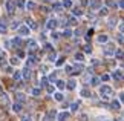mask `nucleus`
<instances>
[{"instance_id":"5701e85b","label":"nucleus","mask_w":124,"mask_h":121,"mask_svg":"<svg viewBox=\"0 0 124 121\" xmlns=\"http://www.w3.org/2000/svg\"><path fill=\"white\" fill-rule=\"evenodd\" d=\"M12 78L16 80V81H20L23 78V74H22V72H14V74H12Z\"/></svg>"},{"instance_id":"338daca9","label":"nucleus","mask_w":124,"mask_h":121,"mask_svg":"<svg viewBox=\"0 0 124 121\" xmlns=\"http://www.w3.org/2000/svg\"><path fill=\"white\" fill-rule=\"evenodd\" d=\"M43 2H45V3H51L52 0H43Z\"/></svg>"},{"instance_id":"ddd939ff","label":"nucleus","mask_w":124,"mask_h":121,"mask_svg":"<svg viewBox=\"0 0 124 121\" xmlns=\"http://www.w3.org/2000/svg\"><path fill=\"white\" fill-rule=\"evenodd\" d=\"M81 72H83V66L80 65V63H78V65H74V72H72V75H78V74H81Z\"/></svg>"},{"instance_id":"0eeeda50","label":"nucleus","mask_w":124,"mask_h":121,"mask_svg":"<svg viewBox=\"0 0 124 121\" xmlns=\"http://www.w3.org/2000/svg\"><path fill=\"white\" fill-rule=\"evenodd\" d=\"M104 55H106V57H112V55H115V48H113L112 45H109L106 49H104Z\"/></svg>"},{"instance_id":"6e6552de","label":"nucleus","mask_w":124,"mask_h":121,"mask_svg":"<svg viewBox=\"0 0 124 121\" xmlns=\"http://www.w3.org/2000/svg\"><path fill=\"white\" fill-rule=\"evenodd\" d=\"M89 5H90V8H92V9H98V11L103 8V6H101V2H100V0H90Z\"/></svg>"},{"instance_id":"c9c22d12","label":"nucleus","mask_w":124,"mask_h":121,"mask_svg":"<svg viewBox=\"0 0 124 121\" xmlns=\"http://www.w3.org/2000/svg\"><path fill=\"white\" fill-rule=\"evenodd\" d=\"M16 98H17L18 101H22V103H23V101H25V95L20 94V92H17V94H16Z\"/></svg>"},{"instance_id":"a211bd4d","label":"nucleus","mask_w":124,"mask_h":121,"mask_svg":"<svg viewBox=\"0 0 124 121\" xmlns=\"http://www.w3.org/2000/svg\"><path fill=\"white\" fill-rule=\"evenodd\" d=\"M80 95H81V97H84V98H89V97H90V90H89L87 88H84V89H81V92H80Z\"/></svg>"},{"instance_id":"864d4df0","label":"nucleus","mask_w":124,"mask_h":121,"mask_svg":"<svg viewBox=\"0 0 124 121\" xmlns=\"http://www.w3.org/2000/svg\"><path fill=\"white\" fill-rule=\"evenodd\" d=\"M46 90L49 92V94H54V90H55V89H54V86H47V88H46Z\"/></svg>"},{"instance_id":"4d7b16f0","label":"nucleus","mask_w":124,"mask_h":121,"mask_svg":"<svg viewBox=\"0 0 124 121\" xmlns=\"http://www.w3.org/2000/svg\"><path fill=\"white\" fill-rule=\"evenodd\" d=\"M52 37H54V38H58V37H60V34L54 31V32H52Z\"/></svg>"},{"instance_id":"4468645a","label":"nucleus","mask_w":124,"mask_h":121,"mask_svg":"<svg viewBox=\"0 0 124 121\" xmlns=\"http://www.w3.org/2000/svg\"><path fill=\"white\" fill-rule=\"evenodd\" d=\"M75 86H77V81H75L74 78H72V80H69L68 83H66V88H68L69 90H74V89H75Z\"/></svg>"},{"instance_id":"58836bf2","label":"nucleus","mask_w":124,"mask_h":121,"mask_svg":"<svg viewBox=\"0 0 124 121\" xmlns=\"http://www.w3.org/2000/svg\"><path fill=\"white\" fill-rule=\"evenodd\" d=\"M40 83H41V86H43V88H47V86H49V80H46V78H41V81H40Z\"/></svg>"},{"instance_id":"8fccbe9b","label":"nucleus","mask_w":124,"mask_h":121,"mask_svg":"<svg viewBox=\"0 0 124 121\" xmlns=\"http://www.w3.org/2000/svg\"><path fill=\"white\" fill-rule=\"evenodd\" d=\"M118 28H120V32H121V34H124V22H121L120 25H118Z\"/></svg>"},{"instance_id":"412c9836","label":"nucleus","mask_w":124,"mask_h":121,"mask_svg":"<svg viewBox=\"0 0 124 121\" xmlns=\"http://www.w3.org/2000/svg\"><path fill=\"white\" fill-rule=\"evenodd\" d=\"M68 25H69V26L77 25V18H75V16H70V17L68 18Z\"/></svg>"},{"instance_id":"2eb2a0df","label":"nucleus","mask_w":124,"mask_h":121,"mask_svg":"<svg viewBox=\"0 0 124 121\" xmlns=\"http://www.w3.org/2000/svg\"><path fill=\"white\" fill-rule=\"evenodd\" d=\"M35 63H37V57L31 54V57L28 58V63H26V66H28V67H31L32 65H35Z\"/></svg>"},{"instance_id":"f03ea898","label":"nucleus","mask_w":124,"mask_h":121,"mask_svg":"<svg viewBox=\"0 0 124 121\" xmlns=\"http://www.w3.org/2000/svg\"><path fill=\"white\" fill-rule=\"evenodd\" d=\"M16 8H17V5H16L14 0H8V2H6V11H8V14H14V12H16Z\"/></svg>"},{"instance_id":"bf43d9fd","label":"nucleus","mask_w":124,"mask_h":121,"mask_svg":"<svg viewBox=\"0 0 124 121\" xmlns=\"http://www.w3.org/2000/svg\"><path fill=\"white\" fill-rule=\"evenodd\" d=\"M22 57H25V52H23V51H18V58H22Z\"/></svg>"},{"instance_id":"603ef678","label":"nucleus","mask_w":124,"mask_h":121,"mask_svg":"<svg viewBox=\"0 0 124 121\" xmlns=\"http://www.w3.org/2000/svg\"><path fill=\"white\" fill-rule=\"evenodd\" d=\"M45 49H46V51H49V52H52V45L46 43V45H45Z\"/></svg>"},{"instance_id":"680f3d73","label":"nucleus","mask_w":124,"mask_h":121,"mask_svg":"<svg viewBox=\"0 0 124 121\" xmlns=\"http://www.w3.org/2000/svg\"><path fill=\"white\" fill-rule=\"evenodd\" d=\"M3 58H5V52L0 51V60H3Z\"/></svg>"},{"instance_id":"a18cd8bd","label":"nucleus","mask_w":124,"mask_h":121,"mask_svg":"<svg viewBox=\"0 0 124 121\" xmlns=\"http://www.w3.org/2000/svg\"><path fill=\"white\" fill-rule=\"evenodd\" d=\"M84 52H86V54H90V52H92V48H90V45H86V46H84Z\"/></svg>"},{"instance_id":"423d86ee","label":"nucleus","mask_w":124,"mask_h":121,"mask_svg":"<svg viewBox=\"0 0 124 121\" xmlns=\"http://www.w3.org/2000/svg\"><path fill=\"white\" fill-rule=\"evenodd\" d=\"M57 25H58V22H57V20H54V18H51V20L46 23V29H51V31H54L55 28H57Z\"/></svg>"},{"instance_id":"de8ad7c7","label":"nucleus","mask_w":124,"mask_h":121,"mask_svg":"<svg viewBox=\"0 0 124 121\" xmlns=\"http://www.w3.org/2000/svg\"><path fill=\"white\" fill-rule=\"evenodd\" d=\"M40 92H41V90H40L39 88H35V89H32V95L37 97V95H40Z\"/></svg>"},{"instance_id":"dca6fc26","label":"nucleus","mask_w":124,"mask_h":121,"mask_svg":"<svg viewBox=\"0 0 124 121\" xmlns=\"http://www.w3.org/2000/svg\"><path fill=\"white\" fill-rule=\"evenodd\" d=\"M97 40H98V43H109V37L106 34H101V35L97 37Z\"/></svg>"},{"instance_id":"6e6d98bb","label":"nucleus","mask_w":124,"mask_h":121,"mask_svg":"<svg viewBox=\"0 0 124 121\" xmlns=\"http://www.w3.org/2000/svg\"><path fill=\"white\" fill-rule=\"evenodd\" d=\"M80 2H81L83 6H87V5H89V0H80Z\"/></svg>"},{"instance_id":"f3484780","label":"nucleus","mask_w":124,"mask_h":121,"mask_svg":"<svg viewBox=\"0 0 124 121\" xmlns=\"http://www.w3.org/2000/svg\"><path fill=\"white\" fill-rule=\"evenodd\" d=\"M55 86L58 88V90H63V89L66 88V83H64L63 80H57V81H55Z\"/></svg>"},{"instance_id":"9d476101","label":"nucleus","mask_w":124,"mask_h":121,"mask_svg":"<svg viewBox=\"0 0 124 121\" xmlns=\"http://www.w3.org/2000/svg\"><path fill=\"white\" fill-rule=\"evenodd\" d=\"M18 32H20V35H23V37H28V35H29V28H28V26H25V25H22L20 28H18Z\"/></svg>"},{"instance_id":"1a4fd4ad","label":"nucleus","mask_w":124,"mask_h":121,"mask_svg":"<svg viewBox=\"0 0 124 121\" xmlns=\"http://www.w3.org/2000/svg\"><path fill=\"white\" fill-rule=\"evenodd\" d=\"M70 118V113L69 112H60L58 115H57V120L58 121H66V120H69Z\"/></svg>"},{"instance_id":"0e129e2a","label":"nucleus","mask_w":124,"mask_h":121,"mask_svg":"<svg viewBox=\"0 0 124 121\" xmlns=\"http://www.w3.org/2000/svg\"><path fill=\"white\" fill-rule=\"evenodd\" d=\"M80 34H81V31H80V29H77V31L74 32V35H80Z\"/></svg>"},{"instance_id":"7c9ffc66","label":"nucleus","mask_w":124,"mask_h":121,"mask_svg":"<svg viewBox=\"0 0 124 121\" xmlns=\"http://www.w3.org/2000/svg\"><path fill=\"white\" fill-rule=\"evenodd\" d=\"M18 25H20V22H18V20H14L11 23V29H18V28H20Z\"/></svg>"},{"instance_id":"c03bdc74","label":"nucleus","mask_w":124,"mask_h":121,"mask_svg":"<svg viewBox=\"0 0 124 121\" xmlns=\"http://www.w3.org/2000/svg\"><path fill=\"white\" fill-rule=\"evenodd\" d=\"M107 12H109L107 8H101V9H100V14H101V16H107Z\"/></svg>"},{"instance_id":"aec40b11","label":"nucleus","mask_w":124,"mask_h":121,"mask_svg":"<svg viewBox=\"0 0 124 121\" xmlns=\"http://www.w3.org/2000/svg\"><path fill=\"white\" fill-rule=\"evenodd\" d=\"M6 29H8V28H6V22H5V20H0V32L5 34V32H6Z\"/></svg>"},{"instance_id":"473e14b6","label":"nucleus","mask_w":124,"mask_h":121,"mask_svg":"<svg viewBox=\"0 0 124 121\" xmlns=\"http://www.w3.org/2000/svg\"><path fill=\"white\" fill-rule=\"evenodd\" d=\"M115 55L118 57V58H124V51H123V49H118V51H115Z\"/></svg>"},{"instance_id":"9b49d317","label":"nucleus","mask_w":124,"mask_h":121,"mask_svg":"<svg viewBox=\"0 0 124 121\" xmlns=\"http://www.w3.org/2000/svg\"><path fill=\"white\" fill-rule=\"evenodd\" d=\"M107 25H109V28H115V26L118 25V18H116V17H109Z\"/></svg>"},{"instance_id":"a19ab883","label":"nucleus","mask_w":124,"mask_h":121,"mask_svg":"<svg viewBox=\"0 0 124 121\" xmlns=\"http://www.w3.org/2000/svg\"><path fill=\"white\" fill-rule=\"evenodd\" d=\"M78 106H80V101H77V103H72V104H70V110H77Z\"/></svg>"},{"instance_id":"37998d69","label":"nucleus","mask_w":124,"mask_h":121,"mask_svg":"<svg viewBox=\"0 0 124 121\" xmlns=\"http://www.w3.org/2000/svg\"><path fill=\"white\" fill-rule=\"evenodd\" d=\"M28 46H29V48H34V49H35V48H37V43H35L34 40H29V41H28Z\"/></svg>"},{"instance_id":"052dcab7","label":"nucleus","mask_w":124,"mask_h":121,"mask_svg":"<svg viewBox=\"0 0 124 121\" xmlns=\"http://www.w3.org/2000/svg\"><path fill=\"white\" fill-rule=\"evenodd\" d=\"M22 121H32V120H31V117H28V115H26V117H23Z\"/></svg>"},{"instance_id":"79ce46f5","label":"nucleus","mask_w":124,"mask_h":121,"mask_svg":"<svg viewBox=\"0 0 124 121\" xmlns=\"http://www.w3.org/2000/svg\"><path fill=\"white\" fill-rule=\"evenodd\" d=\"M40 71L43 72V74H46V72H49V67H47V65H43V66L40 67Z\"/></svg>"},{"instance_id":"bb28decb","label":"nucleus","mask_w":124,"mask_h":121,"mask_svg":"<svg viewBox=\"0 0 124 121\" xmlns=\"http://www.w3.org/2000/svg\"><path fill=\"white\" fill-rule=\"evenodd\" d=\"M63 94H60V92H55L54 94V100H57V101H63Z\"/></svg>"},{"instance_id":"4c0bfd02","label":"nucleus","mask_w":124,"mask_h":121,"mask_svg":"<svg viewBox=\"0 0 124 121\" xmlns=\"http://www.w3.org/2000/svg\"><path fill=\"white\" fill-rule=\"evenodd\" d=\"M57 74H58V72H52V74L49 75V80L51 81H57V80H58V78H57Z\"/></svg>"},{"instance_id":"3c124183","label":"nucleus","mask_w":124,"mask_h":121,"mask_svg":"<svg viewBox=\"0 0 124 121\" xmlns=\"http://www.w3.org/2000/svg\"><path fill=\"white\" fill-rule=\"evenodd\" d=\"M101 80H103V81H109V80H110V75H109V74L103 75V77H101Z\"/></svg>"},{"instance_id":"c756f323","label":"nucleus","mask_w":124,"mask_h":121,"mask_svg":"<svg viewBox=\"0 0 124 121\" xmlns=\"http://www.w3.org/2000/svg\"><path fill=\"white\" fill-rule=\"evenodd\" d=\"M72 14H74L75 17H80V16H83V11H81V9H80V8H75L74 11H72Z\"/></svg>"},{"instance_id":"20e7f679","label":"nucleus","mask_w":124,"mask_h":121,"mask_svg":"<svg viewBox=\"0 0 124 121\" xmlns=\"http://www.w3.org/2000/svg\"><path fill=\"white\" fill-rule=\"evenodd\" d=\"M55 120H57V112L52 109V110L47 112V115L45 117V121H55Z\"/></svg>"},{"instance_id":"69168bd1","label":"nucleus","mask_w":124,"mask_h":121,"mask_svg":"<svg viewBox=\"0 0 124 121\" xmlns=\"http://www.w3.org/2000/svg\"><path fill=\"white\" fill-rule=\"evenodd\" d=\"M81 121H87V117H86V115H81Z\"/></svg>"},{"instance_id":"cd10ccee","label":"nucleus","mask_w":124,"mask_h":121,"mask_svg":"<svg viewBox=\"0 0 124 121\" xmlns=\"http://www.w3.org/2000/svg\"><path fill=\"white\" fill-rule=\"evenodd\" d=\"M100 81H101V78H98V77H93V78L90 80V84H92V86H98Z\"/></svg>"},{"instance_id":"c85d7f7f","label":"nucleus","mask_w":124,"mask_h":121,"mask_svg":"<svg viewBox=\"0 0 124 121\" xmlns=\"http://www.w3.org/2000/svg\"><path fill=\"white\" fill-rule=\"evenodd\" d=\"M9 61H11V66H17L18 63H20V58H18V57H12Z\"/></svg>"},{"instance_id":"a878e982","label":"nucleus","mask_w":124,"mask_h":121,"mask_svg":"<svg viewBox=\"0 0 124 121\" xmlns=\"http://www.w3.org/2000/svg\"><path fill=\"white\" fill-rule=\"evenodd\" d=\"M16 5H17L18 8H22V9H23V8L26 6V0H16Z\"/></svg>"},{"instance_id":"39448f33","label":"nucleus","mask_w":124,"mask_h":121,"mask_svg":"<svg viewBox=\"0 0 124 121\" xmlns=\"http://www.w3.org/2000/svg\"><path fill=\"white\" fill-rule=\"evenodd\" d=\"M112 77H113V78H115L116 81H123V80H124V72L118 69V71L113 72V75H112Z\"/></svg>"},{"instance_id":"e2e57ef3","label":"nucleus","mask_w":124,"mask_h":121,"mask_svg":"<svg viewBox=\"0 0 124 121\" xmlns=\"http://www.w3.org/2000/svg\"><path fill=\"white\" fill-rule=\"evenodd\" d=\"M120 8L124 9V0H120Z\"/></svg>"},{"instance_id":"13d9d810","label":"nucleus","mask_w":124,"mask_h":121,"mask_svg":"<svg viewBox=\"0 0 124 121\" xmlns=\"http://www.w3.org/2000/svg\"><path fill=\"white\" fill-rule=\"evenodd\" d=\"M120 101H121V104H124V94H120Z\"/></svg>"},{"instance_id":"e433bc0d","label":"nucleus","mask_w":124,"mask_h":121,"mask_svg":"<svg viewBox=\"0 0 124 121\" xmlns=\"http://www.w3.org/2000/svg\"><path fill=\"white\" fill-rule=\"evenodd\" d=\"M75 58H77V60H80V61H84V54H83V52H78V54H75Z\"/></svg>"},{"instance_id":"f704fd0d","label":"nucleus","mask_w":124,"mask_h":121,"mask_svg":"<svg viewBox=\"0 0 124 121\" xmlns=\"http://www.w3.org/2000/svg\"><path fill=\"white\" fill-rule=\"evenodd\" d=\"M63 6L66 9H69L70 6H72V0H64V2H63Z\"/></svg>"},{"instance_id":"393cba45","label":"nucleus","mask_w":124,"mask_h":121,"mask_svg":"<svg viewBox=\"0 0 124 121\" xmlns=\"http://www.w3.org/2000/svg\"><path fill=\"white\" fill-rule=\"evenodd\" d=\"M47 60H49V61H57V54H55L54 51L49 52V55H47Z\"/></svg>"},{"instance_id":"f257e3e1","label":"nucleus","mask_w":124,"mask_h":121,"mask_svg":"<svg viewBox=\"0 0 124 121\" xmlns=\"http://www.w3.org/2000/svg\"><path fill=\"white\" fill-rule=\"evenodd\" d=\"M100 94H101L103 100H107L113 95V89L109 84H103V86H100Z\"/></svg>"},{"instance_id":"7ed1b4c3","label":"nucleus","mask_w":124,"mask_h":121,"mask_svg":"<svg viewBox=\"0 0 124 121\" xmlns=\"http://www.w3.org/2000/svg\"><path fill=\"white\" fill-rule=\"evenodd\" d=\"M22 74H23V78H25L26 81L32 78V72H31V67H28V66H26V67H23Z\"/></svg>"},{"instance_id":"4be33fe9","label":"nucleus","mask_w":124,"mask_h":121,"mask_svg":"<svg viewBox=\"0 0 124 121\" xmlns=\"http://www.w3.org/2000/svg\"><path fill=\"white\" fill-rule=\"evenodd\" d=\"M12 45L16 46V48H20V46H22V38H20V37H16V38L12 40Z\"/></svg>"},{"instance_id":"49530a36","label":"nucleus","mask_w":124,"mask_h":121,"mask_svg":"<svg viewBox=\"0 0 124 121\" xmlns=\"http://www.w3.org/2000/svg\"><path fill=\"white\" fill-rule=\"evenodd\" d=\"M63 63H64V58L61 57V58H58V60L55 61V65H57V66H63Z\"/></svg>"},{"instance_id":"b1692460","label":"nucleus","mask_w":124,"mask_h":121,"mask_svg":"<svg viewBox=\"0 0 124 121\" xmlns=\"http://www.w3.org/2000/svg\"><path fill=\"white\" fill-rule=\"evenodd\" d=\"M26 23L29 25V29H37V23H35V22H32L31 18H28V20H26Z\"/></svg>"},{"instance_id":"5fc2aeb1","label":"nucleus","mask_w":124,"mask_h":121,"mask_svg":"<svg viewBox=\"0 0 124 121\" xmlns=\"http://www.w3.org/2000/svg\"><path fill=\"white\" fill-rule=\"evenodd\" d=\"M118 41H120V43H124V34H120V35H118Z\"/></svg>"},{"instance_id":"72a5a7b5","label":"nucleus","mask_w":124,"mask_h":121,"mask_svg":"<svg viewBox=\"0 0 124 121\" xmlns=\"http://www.w3.org/2000/svg\"><path fill=\"white\" fill-rule=\"evenodd\" d=\"M12 109H14V112H20V110H22V104L20 103H16V104L12 106Z\"/></svg>"},{"instance_id":"09e8293b","label":"nucleus","mask_w":124,"mask_h":121,"mask_svg":"<svg viewBox=\"0 0 124 121\" xmlns=\"http://www.w3.org/2000/svg\"><path fill=\"white\" fill-rule=\"evenodd\" d=\"M5 71H6L8 74H14V71H12V66H6V67H5Z\"/></svg>"},{"instance_id":"ea45409f","label":"nucleus","mask_w":124,"mask_h":121,"mask_svg":"<svg viewBox=\"0 0 124 121\" xmlns=\"http://www.w3.org/2000/svg\"><path fill=\"white\" fill-rule=\"evenodd\" d=\"M26 8L29 9V11H32V9L35 8V3H34V2H28V5H26Z\"/></svg>"},{"instance_id":"6ab92c4d","label":"nucleus","mask_w":124,"mask_h":121,"mask_svg":"<svg viewBox=\"0 0 124 121\" xmlns=\"http://www.w3.org/2000/svg\"><path fill=\"white\" fill-rule=\"evenodd\" d=\"M63 5H61V3H54V6H52V9H54V11H57V12H61V11H63Z\"/></svg>"},{"instance_id":"2f4dec72","label":"nucleus","mask_w":124,"mask_h":121,"mask_svg":"<svg viewBox=\"0 0 124 121\" xmlns=\"http://www.w3.org/2000/svg\"><path fill=\"white\" fill-rule=\"evenodd\" d=\"M63 35H64V37H68V38H70V37L74 35V32L70 31V29H64V32H63Z\"/></svg>"},{"instance_id":"f8f14e48","label":"nucleus","mask_w":124,"mask_h":121,"mask_svg":"<svg viewBox=\"0 0 124 121\" xmlns=\"http://www.w3.org/2000/svg\"><path fill=\"white\" fill-rule=\"evenodd\" d=\"M110 107L115 109V110H121V101L120 100H113L110 103Z\"/></svg>"}]
</instances>
